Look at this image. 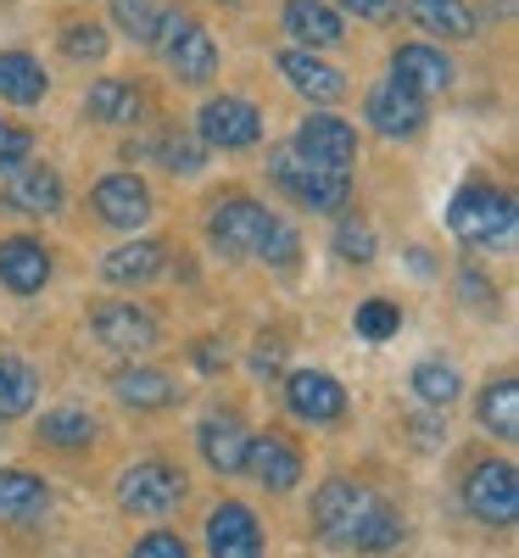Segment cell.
<instances>
[{"mask_svg": "<svg viewBox=\"0 0 519 558\" xmlns=\"http://www.w3.org/2000/svg\"><path fill=\"white\" fill-rule=\"evenodd\" d=\"M39 441L62 447V452H84L89 441H96V418H89L84 408H57V413L39 418Z\"/></svg>", "mask_w": 519, "mask_h": 558, "instance_id": "f1b7e54d", "label": "cell"}, {"mask_svg": "<svg viewBox=\"0 0 519 558\" xmlns=\"http://www.w3.org/2000/svg\"><path fill=\"white\" fill-rule=\"evenodd\" d=\"M140 101H146V96H140L134 84H123V78H101V84L84 96V112L96 118V123H134V118H140Z\"/></svg>", "mask_w": 519, "mask_h": 558, "instance_id": "83f0119b", "label": "cell"}, {"mask_svg": "<svg viewBox=\"0 0 519 558\" xmlns=\"http://www.w3.org/2000/svg\"><path fill=\"white\" fill-rule=\"evenodd\" d=\"M196 447H202V458H207V470H218V475H246L252 430H246V418H241V413L218 408V413H207V418H202Z\"/></svg>", "mask_w": 519, "mask_h": 558, "instance_id": "9c48e42d", "label": "cell"}, {"mask_svg": "<svg viewBox=\"0 0 519 558\" xmlns=\"http://www.w3.org/2000/svg\"><path fill=\"white\" fill-rule=\"evenodd\" d=\"M279 73L291 78V89H297L302 101L329 107V101H341V96H347V78L329 68V62H318L313 51H302V45H286V51H279Z\"/></svg>", "mask_w": 519, "mask_h": 558, "instance_id": "2e32d148", "label": "cell"}, {"mask_svg": "<svg viewBox=\"0 0 519 558\" xmlns=\"http://www.w3.org/2000/svg\"><path fill=\"white\" fill-rule=\"evenodd\" d=\"M313 536L336 553H397L408 525L402 514L358 481H324L313 492Z\"/></svg>", "mask_w": 519, "mask_h": 558, "instance_id": "6da1fadb", "label": "cell"}, {"mask_svg": "<svg viewBox=\"0 0 519 558\" xmlns=\"http://www.w3.org/2000/svg\"><path fill=\"white\" fill-rule=\"evenodd\" d=\"M514 223H519L514 196L497 191V184H463V191L447 202V229H452L458 241L481 246V252L514 246Z\"/></svg>", "mask_w": 519, "mask_h": 558, "instance_id": "7a4b0ae2", "label": "cell"}, {"mask_svg": "<svg viewBox=\"0 0 519 558\" xmlns=\"http://www.w3.org/2000/svg\"><path fill=\"white\" fill-rule=\"evenodd\" d=\"M475 418H481V430H492L497 441H514L519 436V380L514 375L492 380L481 391V402H475Z\"/></svg>", "mask_w": 519, "mask_h": 558, "instance_id": "484cf974", "label": "cell"}, {"mask_svg": "<svg viewBox=\"0 0 519 558\" xmlns=\"http://www.w3.org/2000/svg\"><path fill=\"white\" fill-rule=\"evenodd\" d=\"M39 397V375L23 357H0V418H23Z\"/></svg>", "mask_w": 519, "mask_h": 558, "instance_id": "f546056e", "label": "cell"}, {"mask_svg": "<svg viewBox=\"0 0 519 558\" xmlns=\"http://www.w3.org/2000/svg\"><path fill=\"white\" fill-rule=\"evenodd\" d=\"M408 17L424 34H442V39H469L475 34V12L463 0H408Z\"/></svg>", "mask_w": 519, "mask_h": 558, "instance_id": "4316f807", "label": "cell"}, {"mask_svg": "<svg viewBox=\"0 0 519 558\" xmlns=\"http://www.w3.org/2000/svg\"><path fill=\"white\" fill-rule=\"evenodd\" d=\"M157 162H162L168 173H202L207 146H202V140H191V134H162V140H157Z\"/></svg>", "mask_w": 519, "mask_h": 558, "instance_id": "d6a6232c", "label": "cell"}, {"mask_svg": "<svg viewBox=\"0 0 519 558\" xmlns=\"http://www.w3.org/2000/svg\"><path fill=\"white\" fill-rule=\"evenodd\" d=\"M297 252H302L297 229H291V223H279V218H268L263 241H257V257H263V263H274V268H291V263H297Z\"/></svg>", "mask_w": 519, "mask_h": 558, "instance_id": "836d02e7", "label": "cell"}, {"mask_svg": "<svg viewBox=\"0 0 519 558\" xmlns=\"http://www.w3.org/2000/svg\"><path fill=\"white\" fill-rule=\"evenodd\" d=\"M34 151V134L23 123H0V173H17Z\"/></svg>", "mask_w": 519, "mask_h": 558, "instance_id": "8d00e7d4", "label": "cell"}, {"mask_svg": "<svg viewBox=\"0 0 519 558\" xmlns=\"http://www.w3.org/2000/svg\"><path fill=\"white\" fill-rule=\"evenodd\" d=\"M89 202H96V213L112 229H140L152 218V191H146V179H134V173H107L96 191H89Z\"/></svg>", "mask_w": 519, "mask_h": 558, "instance_id": "5bb4252c", "label": "cell"}, {"mask_svg": "<svg viewBox=\"0 0 519 558\" xmlns=\"http://www.w3.org/2000/svg\"><path fill=\"white\" fill-rule=\"evenodd\" d=\"M168 68H173L179 84H207V78L218 73V45H213V34L196 28V23H184V28L168 39Z\"/></svg>", "mask_w": 519, "mask_h": 558, "instance_id": "44dd1931", "label": "cell"}, {"mask_svg": "<svg viewBox=\"0 0 519 558\" xmlns=\"http://www.w3.org/2000/svg\"><path fill=\"white\" fill-rule=\"evenodd\" d=\"M286 408L302 418V425H341L347 413V386L324 368H297L286 380Z\"/></svg>", "mask_w": 519, "mask_h": 558, "instance_id": "30bf717a", "label": "cell"}, {"mask_svg": "<svg viewBox=\"0 0 519 558\" xmlns=\"http://www.w3.org/2000/svg\"><path fill=\"white\" fill-rule=\"evenodd\" d=\"M268 173H274L279 191H291V196H297L302 207H313V213H341L347 196H352V173L313 168V162L297 157V146H279V151L268 157Z\"/></svg>", "mask_w": 519, "mask_h": 558, "instance_id": "277c9868", "label": "cell"}, {"mask_svg": "<svg viewBox=\"0 0 519 558\" xmlns=\"http://www.w3.org/2000/svg\"><path fill=\"white\" fill-rule=\"evenodd\" d=\"M112 17H118V28H123L129 39H140V45H157V34H162V7H152V0H118Z\"/></svg>", "mask_w": 519, "mask_h": 558, "instance_id": "1f68e13d", "label": "cell"}, {"mask_svg": "<svg viewBox=\"0 0 519 558\" xmlns=\"http://www.w3.org/2000/svg\"><path fill=\"white\" fill-rule=\"evenodd\" d=\"M112 397L134 413H162L179 402V380L162 375V368H118L112 375Z\"/></svg>", "mask_w": 519, "mask_h": 558, "instance_id": "d6986e66", "label": "cell"}, {"mask_svg": "<svg viewBox=\"0 0 519 558\" xmlns=\"http://www.w3.org/2000/svg\"><path fill=\"white\" fill-rule=\"evenodd\" d=\"M45 89H51V78H45V68H39L28 51H0V101L39 107Z\"/></svg>", "mask_w": 519, "mask_h": 558, "instance_id": "cb8c5ba5", "label": "cell"}, {"mask_svg": "<svg viewBox=\"0 0 519 558\" xmlns=\"http://www.w3.org/2000/svg\"><path fill=\"white\" fill-rule=\"evenodd\" d=\"M62 57H73V62H101V57H107V28H101V23H73V28L62 34Z\"/></svg>", "mask_w": 519, "mask_h": 558, "instance_id": "e575fe53", "label": "cell"}, {"mask_svg": "<svg viewBox=\"0 0 519 558\" xmlns=\"http://www.w3.org/2000/svg\"><path fill=\"white\" fill-rule=\"evenodd\" d=\"M413 391H419V402L447 408V402L458 397V368H452V363H442V357H424V363L413 368Z\"/></svg>", "mask_w": 519, "mask_h": 558, "instance_id": "4dcf8cb0", "label": "cell"}, {"mask_svg": "<svg viewBox=\"0 0 519 558\" xmlns=\"http://www.w3.org/2000/svg\"><path fill=\"white\" fill-rule=\"evenodd\" d=\"M341 7L358 12V17H369V23H386V17H397L402 0H341Z\"/></svg>", "mask_w": 519, "mask_h": 558, "instance_id": "ab89813d", "label": "cell"}, {"mask_svg": "<svg viewBox=\"0 0 519 558\" xmlns=\"http://www.w3.org/2000/svg\"><path fill=\"white\" fill-rule=\"evenodd\" d=\"M246 470L257 475V486L263 492H274V497H286L297 481H302V452L291 447V441H279V436H252V458H246Z\"/></svg>", "mask_w": 519, "mask_h": 558, "instance_id": "ffe728a7", "label": "cell"}, {"mask_svg": "<svg viewBox=\"0 0 519 558\" xmlns=\"http://www.w3.org/2000/svg\"><path fill=\"white\" fill-rule=\"evenodd\" d=\"M89 330H96L101 347H112V352H123V357L152 352L157 336H162L157 318H152L146 307H134V302H107V307H96V313H89Z\"/></svg>", "mask_w": 519, "mask_h": 558, "instance_id": "8fae6325", "label": "cell"}, {"mask_svg": "<svg viewBox=\"0 0 519 558\" xmlns=\"http://www.w3.org/2000/svg\"><path fill=\"white\" fill-rule=\"evenodd\" d=\"M51 508V486L28 470H0V525H28Z\"/></svg>", "mask_w": 519, "mask_h": 558, "instance_id": "7402d4cb", "label": "cell"}, {"mask_svg": "<svg viewBox=\"0 0 519 558\" xmlns=\"http://www.w3.org/2000/svg\"><path fill=\"white\" fill-rule=\"evenodd\" d=\"M207 547L213 558H263V525L246 502H218L207 514Z\"/></svg>", "mask_w": 519, "mask_h": 558, "instance_id": "7c38bea8", "label": "cell"}, {"mask_svg": "<svg viewBox=\"0 0 519 558\" xmlns=\"http://www.w3.org/2000/svg\"><path fill=\"white\" fill-rule=\"evenodd\" d=\"M279 357H286V347H279V341H263V347L252 352V375L274 380V375H279Z\"/></svg>", "mask_w": 519, "mask_h": 558, "instance_id": "60d3db41", "label": "cell"}, {"mask_svg": "<svg viewBox=\"0 0 519 558\" xmlns=\"http://www.w3.org/2000/svg\"><path fill=\"white\" fill-rule=\"evenodd\" d=\"M191 357H196V368H202V375H218V368H224V341H196L191 347Z\"/></svg>", "mask_w": 519, "mask_h": 558, "instance_id": "b9f144b4", "label": "cell"}, {"mask_svg": "<svg viewBox=\"0 0 519 558\" xmlns=\"http://www.w3.org/2000/svg\"><path fill=\"white\" fill-rule=\"evenodd\" d=\"M0 286L12 296H34L51 286V252H45L34 235H12L0 241Z\"/></svg>", "mask_w": 519, "mask_h": 558, "instance_id": "9a60e30c", "label": "cell"}, {"mask_svg": "<svg viewBox=\"0 0 519 558\" xmlns=\"http://www.w3.org/2000/svg\"><path fill=\"white\" fill-rule=\"evenodd\" d=\"M291 146H297L302 162L329 168V173H352V162H358V134H352V123L336 118V112H313V118L297 129Z\"/></svg>", "mask_w": 519, "mask_h": 558, "instance_id": "52a82bcc", "label": "cell"}, {"mask_svg": "<svg viewBox=\"0 0 519 558\" xmlns=\"http://www.w3.org/2000/svg\"><path fill=\"white\" fill-rule=\"evenodd\" d=\"M129 558H191V542H184L179 531H152V536H140Z\"/></svg>", "mask_w": 519, "mask_h": 558, "instance_id": "f35d334b", "label": "cell"}, {"mask_svg": "<svg viewBox=\"0 0 519 558\" xmlns=\"http://www.w3.org/2000/svg\"><path fill=\"white\" fill-rule=\"evenodd\" d=\"M7 202H12L17 213H34V218H45V213H62V202H68V191H62V173H57V168H23V173L12 179Z\"/></svg>", "mask_w": 519, "mask_h": 558, "instance_id": "d4e9b609", "label": "cell"}, {"mask_svg": "<svg viewBox=\"0 0 519 558\" xmlns=\"http://www.w3.org/2000/svg\"><path fill=\"white\" fill-rule=\"evenodd\" d=\"M268 207H257L252 196H229L213 218H207V235H213V252L218 257H257V241L268 229Z\"/></svg>", "mask_w": 519, "mask_h": 558, "instance_id": "ba28073f", "label": "cell"}, {"mask_svg": "<svg viewBox=\"0 0 519 558\" xmlns=\"http://www.w3.org/2000/svg\"><path fill=\"white\" fill-rule=\"evenodd\" d=\"M196 134H202L207 151L213 146L218 151H246V146L263 140V112L252 101H241V96H218V101H207L196 112Z\"/></svg>", "mask_w": 519, "mask_h": 558, "instance_id": "8992f818", "label": "cell"}, {"mask_svg": "<svg viewBox=\"0 0 519 558\" xmlns=\"http://www.w3.org/2000/svg\"><path fill=\"white\" fill-rule=\"evenodd\" d=\"M162 268H168V246L162 241H129V246L101 257V279H107V286H157Z\"/></svg>", "mask_w": 519, "mask_h": 558, "instance_id": "ac0fdd59", "label": "cell"}, {"mask_svg": "<svg viewBox=\"0 0 519 558\" xmlns=\"http://www.w3.org/2000/svg\"><path fill=\"white\" fill-rule=\"evenodd\" d=\"M463 508L475 514L481 525H514L519 514V475L508 458H486L463 475Z\"/></svg>", "mask_w": 519, "mask_h": 558, "instance_id": "5b68a950", "label": "cell"}, {"mask_svg": "<svg viewBox=\"0 0 519 558\" xmlns=\"http://www.w3.org/2000/svg\"><path fill=\"white\" fill-rule=\"evenodd\" d=\"M279 17H286V28H291V39L302 45V51H307V45H313V51H329V45H341V17L336 12H329L324 7V0H286V12H279Z\"/></svg>", "mask_w": 519, "mask_h": 558, "instance_id": "603a6c76", "label": "cell"}, {"mask_svg": "<svg viewBox=\"0 0 519 558\" xmlns=\"http://www.w3.org/2000/svg\"><path fill=\"white\" fill-rule=\"evenodd\" d=\"M336 252H341L347 263H369V257H374V229L358 223V218H347V223L336 229Z\"/></svg>", "mask_w": 519, "mask_h": 558, "instance_id": "74e56055", "label": "cell"}, {"mask_svg": "<svg viewBox=\"0 0 519 558\" xmlns=\"http://www.w3.org/2000/svg\"><path fill=\"white\" fill-rule=\"evenodd\" d=\"M184 492H191V481H184V470L168 463V458H140L118 475V508L123 514H140V520L173 514V508L184 502Z\"/></svg>", "mask_w": 519, "mask_h": 558, "instance_id": "3957f363", "label": "cell"}, {"mask_svg": "<svg viewBox=\"0 0 519 558\" xmlns=\"http://www.w3.org/2000/svg\"><path fill=\"white\" fill-rule=\"evenodd\" d=\"M363 112H369V123L381 129L386 140H408V134H419V129H424V96L402 89L397 78L374 84V89H369V101H363Z\"/></svg>", "mask_w": 519, "mask_h": 558, "instance_id": "4fadbf2b", "label": "cell"}, {"mask_svg": "<svg viewBox=\"0 0 519 558\" xmlns=\"http://www.w3.org/2000/svg\"><path fill=\"white\" fill-rule=\"evenodd\" d=\"M391 78L402 89H413V96H442V89L452 84V62H447V51H436V45H397Z\"/></svg>", "mask_w": 519, "mask_h": 558, "instance_id": "e0dca14e", "label": "cell"}, {"mask_svg": "<svg viewBox=\"0 0 519 558\" xmlns=\"http://www.w3.org/2000/svg\"><path fill=\"white\" fill-rule=\"evenodd\" d=\"M352 324H358V336H363V341H386V336H397L402 313H397L391 302H363Z\"/></svg>", "mask_w": 519, "mask_h": 558, "instance_id": "d590c367", "label": "cell"}]
</instances>
